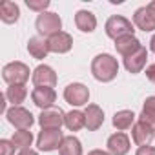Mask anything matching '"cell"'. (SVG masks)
Returning a JSON list of instances; mask_svg holds the SVG:
<instances>
[{"label": "cell", "mask_w": 155, "mask_h": 155, "mask_svg": "<svg viewBox=\"0 0 155 155\" xmlns=\"http://www.w3.org/2000/svg\"><path fill=\"white\" fill-rule=\"evenodd\" d=\"M91 73L97 81L101 82H111L117 73H119V64H117V58H113L111 55L108 53H102V55H97L91 62Z\"/></svg>", "instance_id": "6da1fadb"}, {"label": "cell", "mask_w": 155, "mask_h": 155, "mask_svg": "<svg viewBox=\"0 0 155 155\" xmlns=\"http://www.w3.org/2000/svg\"><path fill=\"white\" fill-rule=\"evenodd\" d=\"M2 77L9 86H24L29 79V68L24 62H9L2 69Z\"/></svg>", "instance_id": "7a4b0ae2"}, {"label": "cell", "mask_w": 155, "mask_h": 155, "mask_svg": "<svg viewBox=\"0 0 155 155\" xmlns=\"http://www.w3.org/2000/svg\"><path fill=\"white\" fill-rule=\"evenodd\" d=\"M133 31H135L133 24L120 15H113L106 22V35L113 40H119L122 37H130V35H133Z\"/></svg>", "instance_id": "3957f363"}, {"label": "cell", "mask_w": 155, "mask_h": 155, "mask_svg": "<svg viewBox=\"0 0 155 155\" xmlns=\"http://www.w3.org/2000/svg\"><path fill=\"white\" fill-rule=\"evenodd\" d=\"M37 31H38V35H42V37H53V35H57V33H60V28H62V20H60V17L57 15V13H48V11H44V13H40L38 17H37Z\"/></svg>", "instance_id": "277c9868"}, {"label": "cell", "mask_w": 155, "mask_h": 155, "mask_svg": "<svg viewBox=\"0 0 155 155\" xmlns=\"http://www.w3.org/2000/svg\"><path fill=\"white\" fill-rule=\"evenodd\" d=\"M62 140L64 135L60 130H42L37 137V146L42 151H53V150H60Z\"/></svg>", "instance_id": "5b68a950"}, {"label": "cell", "mask_w": 155, "mask_h": 155, "mask_svg": "<svg viewBox=\"0 0 155 155\" xmlns=\"http://www.w3.org/2000/svg\"><path fill=\"white\" fill-rule=\"evenodd\" d=\"M64 99L71 106H84L90 101V90L81 82H73L64 90Z\"/></svg>", "instance_id": "8992f818"}, {"label": "cell", "mask_w": 155, "mask_h": 155, "mask_svg": "<svg viewBox=\"0 0 155 155\" xmlns=\"http://www.w3.org/2000/svg\"><path fill=\"white\" fill-rule=\"evenodd\" d=\"M64 120H66V113L60 108H49L38 115V124L42 126V130H60Z\"/></svg>", "instance_id": "52a82bcc"}, {"label": "cell", "mask_w": 155, "mask_h": 155, "mask_svg": "<svg viewBox=\"0 0 155 155\" xmlns=\"http://www.w3.org/2000/svg\"><path fill=\"white\" fill-rule=\"evenodd\" d=\"M6 115H8V120H9L15 128H18V130H29V128L33 126V122H35L31 111H28V110H24V108H20V106L9 108V110L6 111Z\"/></svg>", "instance_id": "ba28073f"}, {"label": "cell", "mask_w": 155, "mask_h": 155, "mask_svg": "<svg viewBox=\"0 0 155 155\" xmlns=\"http://www.w3.org/2000/svg\"><path fill=\"white\" fill-rule=\"evenodd\" d=\"M33 84L37 86V88H55V84H57V73L53 71V68H49V66H38V68H35V71H33Z\"/></svg>", "instance_id": "9c48e42d"}, {"label": "cell", "mask_w": 155, "mask_h": 155, "mask_svg": "<svg viewBox=\"0 0 155 155\" xmlns=\"http://www.w3.org/2000/svg\"><path fill=\"white\" fill-rule=\"evenodd\" d=\"M131 137H133V142H135V144H139V146H148V144L153 140V137H155V130H153L151 126H148L146 122L139 120V122H135L133 128H131Z\"/></svg>", "instance_id": "30bf717a"}, {"label": "cell", "mask_w": 155, "mask_h": 155, "mask_svg": "<svg viewBox=\"0 0 155 155\" xmlns=\"http://www.w3.org/2000/svg\"><path fill=\"white\" fill-rule=\"evenodd\" d=\"M31 99H33L35 106H38L44 111L53 106V102L57 101V93L53 88H35L31 93Z\"/></svg>", "instance_id": "8fae6325"}, {"label": "cell", "mask_w": 155, "mask_h": 155, "mask_svg": "<svg viewBox=\"0 0 155 155\" xmlns=\"http://www.w3.org/2000/svg\"><path fill=\"white\" fill-rule=\"evenodd\" d=\"M133 24L142 31H153L155 29V15L151 13V9L148 6L139 8L133 15Z\"/></svg>", "instance_id": "7c38bea8"}, {"label": "cell", "mask_w": 155, "mask_h": 155, "mask_svg": "<svg viewBox=\"0 0 155 155\" xmlns=\"http://www.w3.org/2000/svg\"><path fill=\"white\" fill-rule=\"evenodd\" d=\"M48 44H49V51H53V53H68L73 46V38H71L69 33L60 31V33L49 37Z\"/></svg>", "instance_id": "4fadbf2b"}, {"label": "cell", "mask_w": 155, "mask_h": 155, "mask_svg": "<svg viewBox=\"0 0 155 155\" xmlns=\"http://www.w3.org/2000/svg\"><path fill=\"white\" fill-rule=\"evenodd\" d=\"M108 151L111 155H126L130 151V139L126 133L119 131L108 139Z\"/></svg>", "instance_id": "5bb4252c"}, {"label": "cell", "mask_w": 155, "mask_h": 155, "mask_svg": "<svg viewBox=\"0 0 155 155\" xmlns=\"http://www.w3.org/2000/svg\"><path fill=\"white\" fill-rule=\"evenodd\" d=\"M140 48H142V44H140L139 38H135L133 35L122 37V38H119V40H115V49H117V53H120L124 58L131 57V55L137 53Z\"/></svg>", "instance_id": "9a60e30c"}, {"label": "cell", "mask_w": 155, "mask_h": 155, "mask_svg": "<svg viewBox=\"0 0 155 155\" xmlns=\"http://www.w3.org/2000/svg\"><path fill=\"white\" fill-rule=\"evenodd\" d=\"M84 117H86V128L90 131L99 130L104 122V111L97 104H88V108L84 110Z\"/></svg>", "instance_id": "2e32d148"}, {"label": "cell", "mask_w": 155, "mask_h": 155, "mask_svg": "<svg viewBox=\"0 0 155 155\" xmlns=\"http://www.w3.org/2000/svg\"><path fill=\"white\" fill-rule=\"evenodd\" d=\"M146 60H148V51L146 48L142 46L137 53H133L131 57L124 58V68L130 71V73H140L146 66Z\"/></svg>", "instance_id": "e0dca14e"}, {"label": "cell", "mask_w": 155, "mask_h": 155, "mask_svg": "<svg viewBox=\"0 0 155 155\" xmlns=\"http://www.w3.org/2000/svg\"><path fill=\"white\" fill-rule=\"evenodd\" d=\"M75 24H77V28H79L82 33H91L97 28V18H95V15L91 11L81 9V11H77V15H75Z\"/></svg>", "instance_id": "ac0fdd59"}, {"label": "cell", "mask_w": 155, "mask_h": 155, "mask_svg": "<svg viewBox=\"0 0 155 155\" xmlns=\"http://www.w3.org/2000/svg\"><path fill=\"white\" fill-rule=\"evenodd\" d=\"M28 51L33 58H46L49 53V44L48 40H44L42 37H31L28 42Z\"/></svg>", "instance_id": "d6986e66"}, {"label": "cell", "mask_w": 155, "mask_h": 155, "mask_svg": "<svg viewBox=\"0 0 155 155\" xmlns=\"http://www.w3.org/2000/svg\"><path fill=\"white\" fill-rule=\"evenodd\" d=\"M20 17V9L15 2L11 0H2V4H0V18L2 22L6 24H15Z\"/></svg>", "instance_id": "ffe728a7"}, {"label": "cell", "mask_w": 155, "mask_h": 155, "mask_svg": "<svg viewBox=\"0 0 155 155\" xmlns=\"http://www.w3.org/2000/svg\"><path fill=\"white\" fill-rule=\"evenodd\" d=\"M66 128L69 131H79L81 128L86 126V117H84V111H79V110H73L69 113H66V120H64Z\"/></svg>", "instance_id": "44dd1931"}, {"label": "cell", "mask_w": 155, "mask_h": 155, "mask_svg": "<svg viewBox=\"0 0 155 155\" xmlns=\"http://www.w3.org/2000/svg\"><path fill=\"white\" fill-rule=\"evenodd\" d=\"M60 155H82V146L81 140L77 137H64L62 144H60Z\"/></svg>", "instance_id": "7402d4cb"}, {"label": "cell", "mask_w": 155, "mask_h": 155, "mask_svg": "<svg viewBox=\"0 0 155 155\" xmlns=\"http://www.w3.org/2000/svg\"><path fill=\"white\" fill-rule=\"evenodd\" d=\"M133 120H135V113L130 111V110H122V111H117L113 115V126L117 130H128V128H131Z\"/></svg>", "instance_id": "603a6c76"}, {"label": "cell", "mask_w": 155, "mask_h": 155, "mask_svg": "<svg viewBox=\"0 0 155 155\" xmlns=\"http://www.w3.org/2000/svg\"><path fill=\"white\" fill-rule=\"evenodd\" d=\"M139 120L146 122L148 126H151V128L155 130V97H148V99H146Z\"/></svg>", "instance_id": "cb8c5ba5"}, {"label": "cell", "mask_w": 155, "mask_h": 155, "mask_svg": "<svg viewBox=\"0 0 155 155\" xmlns=\"http://www.w3.org/2000/svg\"><path fill=\"white\" fill-rule=\"evenodd\" d=\"M26 95H28L26 86H9L6 91V97L9 99V102H13V106H18L20 102H24Z\"/></svg>", "instance_id": "d4e9b609"}, {"label": "cell", "mask_w": 155, "mask_h": 155, "mask_svg": "<svg viewBox=\"0 0 155 155\" xmlns=\"http://www.w3.org/2000/svg\"><path fill=\"white\" fill-rule=\"evenodd\" d=\"M11 142L15 144V148H22V150H26V148L31 146V142H33V133L28 131V130H18V131H15Z\"/></svg>", "instance_id": "484cf974"}, {"label": "cell", "mask_w": 155, "mask_h": 155, "mask_svg": "<svg viewBox=\"0 0 155 155\" xmlns=\"http://www.w3.org/2000/svg\"><path fill=\"white\" fill-rule=\"evenodd\" d=\"M26 6L33 11H40L44 13L46 8H49V0H26Z\"/></svg>", "instance_id": "4316f807"}, {"label": "cell", "mask_w": 155, "mask_h": 155, "mask_svg": "<svg viewBox=\"0 0 155 155\" xmlns=\"http://www.w3.org/2000/svg\"><path fill=\"white\" fill-rule=\"evenodd\" d=\"M15 153V144L11 140L2 139L0 140V155H13Z\"/></svg>", "instance_id": "83f0119b"}, {"label": "cell", "mask_w": 155, "mask_h": 155, "mask_svg": "<svg viewBox=\"0 0 155 155\" xmlns=\"http://www.w3.org/2000/svg\"><path fill=\"white\" fill-rule=\"evenodd\" d=\"M135 155H155V148L153 146H139Z\"/></svg>", "instance_id": "f1b7e54d"}, {"label": "cell", "mask_w": 155, "mask_h": 155, "mask_svg": "<svg viewBox=\"0 0 155 155\" xmlns=\"http://www.w3.org/2000/svg\"><path fill=\"white\" fill-rule=\"evenodd\" d=\"M146 77H148V81H150V82L155 84V62L150 64V66L146 68Z\"/></svg>", "instance_id": "f546056e"}, {"label": "cell", "mask_w": 155, "mask_h": 155, "mask_svg": "<svg viewBox=\"0 0 155 155\" xmlns=\"http://www.w3.org/2000/svg\"><path fill=\"white\" fill-rule=\"evenodd\" d=\"M18 155H38V153H37L35 150H31V148H26V150H22Z\"/></svg>", "instance_id": "4dcf8cb0"}, {"label": "cell", "mask_w": 155, "mask_h": 155, "mask_svg": "<svg viewBox=\"0 0 155 155\" xmlns=\"http://www.w3.org/2000/svg\"><path fill=\"white\" fill-rule=\"evenodd\" d=\"M88 155H111L110 151H104V150H93V151H90Z\"/></svg>", "instance_id": "1f68e13d"}, {"label": "cell", "mask_w": 155, "mask_h": 155, "mask_svg": "<svg viewBox=\"0 0 155 155\" xmlns=\"http://www.w3.org/2000/svg\"><path fill=\"white\" fill-rule=\"evenodd\" d=\"M0 110H2V111H6V95H2V97H0Z\"/></svg>", "instance_id": "d6a6232c"}, {"label": "cell", "mask_w": 155, "mask_h": 155, "mask_svg": "<svg viewBox=\"0 0 155 155\" xmlns=\"http://www.w3.org/2000/svg\"><path fill=\"white\" fill-rule=\"evenodd\" d=\"M150 48H151V51L155 53V35L151 37V40H150Z\"/></svg>", "instance_id": "836d02e7"}, {"label": "cell", "mask_w": 155, "mask_h": 155, "mask_svg": "<svg viewBox=\"0 0 155 155\" xmlns=\"http://www.w3.org/2000/svg\"><path fill=\"white\" fill-rule=\"evenodd\" d=\"M148 8H150V9H151V13L155 15V0H153V2H150V4H148Z\"/></svg>", "instance_id": "e575fe53"}]
</instances>
